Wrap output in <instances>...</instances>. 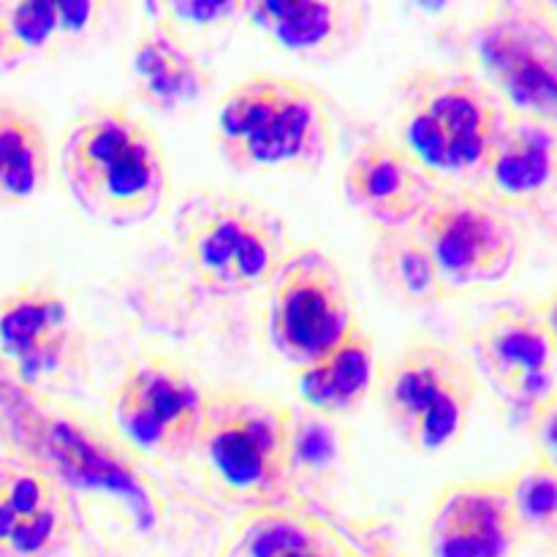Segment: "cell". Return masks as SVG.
<instances>
[{"mask_svg": "<svg viewBox=\"0 0 557 557\" xmlns=\"http://www.w3.org/2000/svg\"><path fill=\"white\" fill-rule=\"evenodd\" d=\"M379 373L375 343L359 321L348 332L346 341L337 343L332 351L310 362L308 368L297 370L294 395H297L299 408L330 419H346L370 395H375Z\"/></svg>", "mask_w": 557, "mask_h": 557, "instance_id": "44dd1931", "label": "cell"}, {"mask_svg": "<svg viewBox=\"0 0 557 557\" xmlns=\"http://www.w3.org/2000/svg\"><path fill=\"white\" fill-rule=\"evenodd\" d=\"M343 539L308 509H259L239 515L226 557H341Z\"/></svg>", "mask_w": 557, "mask_h": 557, "instance_id": "603a6c76", "label": "cell"}, {"mask_svg": "<svg viewBox=\"0 0 557 557\" xmlns=\"http://www.w3.org/2000/svg\"><path fill=\"white\" fill-rule=\"evenodd\" d=\"M52 180V147L30 109L0 103V205L38 199Z\"/></svg>", "mask_w": 557, "mask_h": 557, "instance_id": "d4e9b609", "label": "cell"}, {"mask_svg": "<svg viewBox=\"0 0 557 557\" xmlns=\"http://www.w3.org/2000/svg\"><path fill=\"white\" fill-rule=\"evenodd\" d=\"M381 413L417 455L449 449L471 422L479 379L471 359L441 337H411L379 373Z\"/></svg>", "mask_w": 557, "mask_h": 557, "instance_id": "52a82bcc", "label": "cell"}, {"mask_svg": "<svg viewBox=\"0 0 557 557\" xmlns=\"http://www.w3.org/2000/svg\"><path fill=\"white\" fill-rule=\"evenodd\" d=\"M215 141L237 172L305 174L330 161L335 120L313 82L256 71L218 101Z\"/></svg>", "mask_w": 557, "mask_h": 557, "instance_id": "8992f818", "label": "cell"}, {"mask_svg": "<svg viewBox=\"0 0 557 557\" xmlns=\"http://www.w3.org/2000/svg\"><path fill=\"white\" fill-rule=\"evenodd\" d=\"M351 457V435L343 419L321 417L308 408H292L288 482L294 500L308 509L310 500L330 498L341 487Z\"/></svg>", "mask_w": 557, "mask_h": 557, "instance_id": "7402d4cb", "label": "cell"}, {"mask_svg": "<svg viewBox=\"0 0 557 557\" xmlns=\"http://www.w3.org/2000/svg\"><path fill=\"white\" fill-rule=\"evenodd\" d=\"M60 172L76 210L98 226L139 228L166 207L161 136L120 98H96L71 117L60 139Z\"/></svg>", "mask_w": 557, "mask_h": 557, "instance_id": "7a4b0ae2", "label": "cell"}, {"mask_svg": "<svg viewBox=\"0 0 557 557\" xmlns=\"http://www.w3.org/2000/svg\"><path fill=\"white\" fill-rule=\"evenodd\" d=\"M150 20L134 38L125 60V82L147 112L158 117H183L194 112L212 87L210 69L194 41L147 9Z\"/></svg>", "mask_w": 557, "mask_h": 557, "instance_id": "e0dca14e", "label": "cell"}, {"mask_svg": "<svg viewBox=\"0 0 557 557\" xmlns=\"http://www.w3.org/2000/svg\"><path fill=\"white\" fill-rule=\"evenodd\" d=\"M473 74L506 112L557 125V11L547 3H495L468 33Z\"/></svg>", "mask_w": 557, "mask_h": 557, "instance_id": "ba28073f", "label": "cell"}, {"mask_svg": "<svg viewBox=\"0 0 557 557\" xmlns=\"http://www.w3.org/2000/svg\"><path fill=\"white\" fill-rule=\"evenodd\" d=\"M520 542L506 476L446 484L422 533L428 557H515Z\"/></svg>", "mask_w": 557, "mask_h": 557, "instance_id": "5bb4252c", "label": "cell"}, {"mask_svg": "<svg viewBox=\"0 0 557 557\" xmlns=\"http://www.w3.org/2000/svg\"><path fill=\"white\" fill-rule=\"evenodd\" d=\"M207 386L169 354L134 359L109 397L107 424L139 460H188L199 438Z\"/></svg>", "mask_w": 557, "mask_h": 557, "instance_id": "8fae6325", "label": "cell"}, {"mask_svg": "<svg viewBox=\"0 0 557 557\" xmlns=\"http://www.w3.org/2000/svg\"><path fill=\"white\" fill-rule=\"evenodd\" d=\"M473 190L515 218L557 210V125L506 114L504 131Z\"/></svg>", "mask_w": 557, "mask_h": 557, "instance_id": "2e32d148", "label": "cell"}, {"mask_svg": "<svg viewBox=\"0 0 557 557\" xmlns=\"http://www.w3.org/2000/svg\"><path fill=\"white\" fill-rule=\"evenodd\" d=\"M555 557H557V547H555Z\"/></svg>", "mask_w": 557, "mask_h": 557, "instance_id": "4dcf8cb0", "label": "cell"}, {"mask_svg": "<svg viewBox=\"0 0 557 557\" xmlns=\"http://www.w3.org/2000/svg\"><path fill=\"white\" fill-rule=\"evenodd\" d=\"M533 441V457L557 471V386L547 400L536 408L531 422L525 424Z\"/></svg>", "mask_w": 557, "mask_h": 557, "instance_id": "83f0119b", "label": "cell"}, {"mask_svg": "<svg viewBox=\"0 0 557 557\" xmlns=\"http://www.w3.org/2000/svg\"><path fill=\"white\" fill-rule=\"evenodd\" d=\"M22 397L20 413L11 419L20 438H25L16 451L58 479L71 504L74 498H96L109 509H120L145 531H156L166 509L163 498L180 495L166 493L147 471V462L139 460L109 424L76 408L58 406L49 397L30 392H22Z\"/></svg>", "mask_w": 557, "mask_h": 557, "instance_id": "3957f363", "label": "cell"}, {"mask_svg": "<svg viewBox=\"0 0 557 557\" xmlns=\"http://www.w3.org/2000/svg\"><path fill=\"white\" fill-rule=\"evenodd\" d=\"M357 324L351 286L335 256L321 245H297L261 308V330L277 359L294 370L308 368Z\"/></svg>", "mask_w": 557, "mask_h": 557, "instance_id": "30bf717a", "label": "cell"}, {"mask_svg": "<svg viewBox=\"0 0 557 557\" xmlns=\"http://www.w3.org/2000/svg\"><path fill=\"white\" fill-rule=\"evenodd\" d=\"M69 493L20 451L0 455V557H52L74 539Z\"/></svg>", "mask_w": 557, "mask_h": 557, "instance_id": "9a60e30c", "label": "cell"}, {"mask_svg": "<svg viewBox=\"0 0 557 557\" xmlns=\"http://www.w3.org/2000/svg\"><path fill=\"white\" fill-rule=\"evenodd\" d=\"M294 248L288 223L256 196L194 188L141 267L131 308L174 341H239Z\"/></svg>", "mask_w": 557, "mask_h": 557, "instance_id": "6da1fadb", "label": "cell"}, {"mask_svg": "<svg viewBox=\"0 0 557 557\" xmlns=\"http://www.w3.org/2000/svg\"><path fill=\"white\" fill-rule=\"evenodd\" d=\"M411 228L428 250L446 297L500 286L520 267L517 218L473 188H441Z\"/></svg>", "mask_w": 557, "mask_h": 557, "instance_id": "9c48e42d", "label": "cell"}, {"mask_svg": "<svg viewBox=\"0 0 557 557\" xmlns=\"http://www.w3.org/2000/svg\"><path fill=\"white\" fill-rule=\"evenodd\" d=\"M441 185L417 166L392 136H370L351 152L343 194L368 228H408Z\"/></svg>", "mask_w": 557, "mask_h": 557, "instance_id": "d6986e66", "label": "cell"}, {"mask_svg": "<svg viewBox=\"0 0 557 557\" xmlns=\"http://www.w3.org/2000/svg\"><path fill=\"white\" fill-rule=\"evenodd\" d=\"M341 557H364V555H359V553H351V549H346V553H343Z\"/></svg>", "mask_w": 557, "mask_h": 557, "instance_id": "f546056e", "label": "cell"}, {"mask_svg": "<svg viewBox=\"0 0 557 557\" xmlns=\"http://www.w3.org/2000/svg\"><path fill=\"white\" fill-rule=\"evenodd\" d=\"M150 9L188 41L215 36L234 22H243L239 3L232 0H183V3H150Z\"/></svg>", "mask_w": 557, "mask_h": 557, "instance_id": "4316f807", "label": "cell"}, {"mask_svg": "<svg viewBox=\"0 0 557 557\" xmlns=\"http://www.w3.org/2000/svg\"><path fill=\"white\" fill-rule=\"evenodd\" d=\"M506 487L522 542L557 547V471L531 455L506 476Z\"/></svg>", "mask_w": 557, "mask_h": 557, "instance_id": "484cf974", "label": "cell"}, {"mask_svg": "<svg viewBox=\"0 0 557 557\" xmlns=\"http://www.w3.org/2000/svg\"><path fill=\"white\" fill-rule=\"evenodd\" d=\"M506 107L471 69H411L392 90V139L441 188H473Z\"/></svg>", "mask_w": 557, "mask_h": 557, "instance_id": "277c9868", "label": "cell"}, {"mask_svg": "<svg viewBox=\"0 0 557 557\" xmlns=\"http://www.w3.org/2000/svg\"><path fill=\"white\" fill-rule=\"evenodd\" d=\"M539 310H542L544 321H547L549 332H553V337H555V346H557V283H555L553 294H549L544 302H539Z\"/></svg>", "mask_w": 557, "mask_h": 557, "instance_id": "f1b7e54d", "label": "cell"}, {"mask_svg": "<svg viewBox=\"0 0 557 557\" xmlns=\"http://www.w3.org/2000/svg\"><path fill=\"white\" fill-rule=\"evenodd\" d=\"M87 335L74 305L52 277H36L0 297V368L30 395L79 384L87 373Z\"/></svg>", "mask_w": 557, "mask_h": 557, "instance_id": "7c38bea8", "label": "cell"}, {"mask_svg": "<svg viewBox=\"0 0 557 557\" xmlns=\"http://www.w3.org/2000/svg\"><path fill=\"white\" fill-rule=\"evenodd\" d=\"M243 25L275 52L302 63H332L362 41L368 9L332 0H248Z\"/></svg>", "mask_w": 557, "mask_h": 557, "instance_id": "ac0fdd59", "label": "cell"}, {"mask_svg": "<svg viewBox=\"0 0 557 557\" xmlns=\"http://www.w3.org/2000/svg\"><path fill=\"white\" fill-rule=\"evenodd\" d=\"M370 270L381 292L406 308L446 302L444 283L413 228H368Z\"/></svg>", "mask_w": 557, "mask_h": 557, "instance_id": "cb8c5ba5", "label": "cell"}, {"mask_svg": "<svg viewBox=\"0 0 557 557\" xmlns=\"http://www.w3.org/2000/svg\"><path fill=\"white\" fill-rule=\"evenodd\" d=\"M107 3H9L0 9V65L33 63L98 36Z\"/></svg>", "mask_w": 557, "mask_h": 557, "instance_id": "ffe728a7", "label": "cell"}, {"mask_svg": "<svg viewBox=\"0 0 557 557\" xmlns=\"http://www.w3.org/2000/svg\"><path fill=\"white\" fill-rule=\"evenodd\" d=\"M473 373L515 422L528 424L557 386V346L539 305L500 308L473 341Z\"/></svg>", "mask_w": 557, "mask_h": 557, "instance_id": "4fadbf2b", "label": "cell"}, {"mask_svg": "<svg viewBox=\"0 0 557 557\" xmlns=\"http://www.w3.org/2000/svg\"><path fill=\"white\" fill-rule=\"evenodd\" d=\"M292 406L245 386H207L199 438L188 460L201 490L239 511L302 509L288 482Z\"/></svg>", "mask_w": 557, "mask_h": 557, "instance_id": "5b68a950", "label": "cell"}]
</instances>
